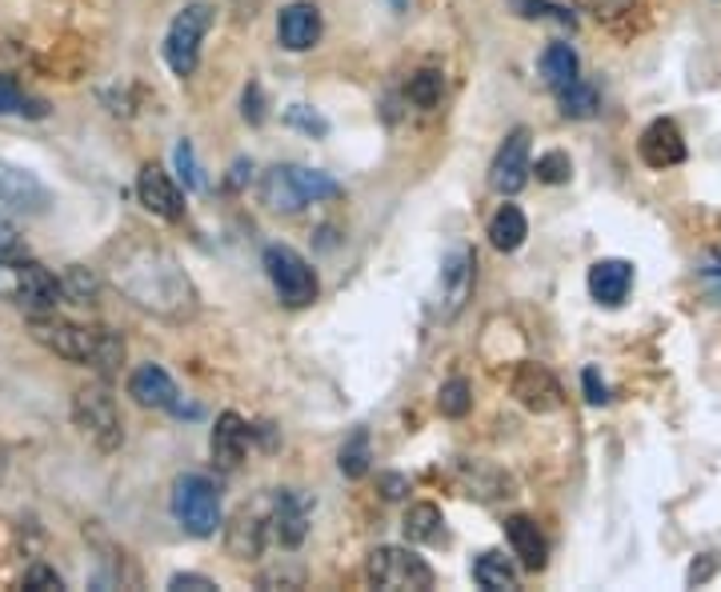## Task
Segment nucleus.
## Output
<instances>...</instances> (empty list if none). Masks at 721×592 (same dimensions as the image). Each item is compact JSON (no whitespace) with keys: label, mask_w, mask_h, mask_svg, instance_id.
<instances>
[{"label":"nucleus","mask_w":721,"mask_h":592,"mask_svg":"<svg viewBox=\"0 0 721 592\" xmlns=\"http://www.w3.org/2000/svg\"><path fill=\"white\" fill-rule=\"evenodd\" d=\"M117 285L133 296L136 305L168 320H185L197 313V288L165 249H133L117 264Z\"/></svg>","instance_id":"1"},{"label":"nucleus","mask_w":721,"mask_h":592,"mask_svg":"<svg viewBox=\"0 0 721 592\" xmlns=\"http://www.w3.org/2000/svg\"><path fill=\"white\" fill-rule=\"evenodd\" d=\"M36 344H45L48 352L65 357L73 364H89L100 376H109L121 369L124 361V340L112 337L109 329H85V325H73V320H56V317H33L29 325Z\"/></svg>","instance_id":"2"},{"label":"nucleus","mask_w":721,"mask_h":592,"mask_svg":"<svg viewBox=\"0 0 721 592\" xmlns=\"http://www.w3.org/2000/svg\"><path fill=\"white\" fill-rule=\"evenodd\" d=\"M334 197H341V185L329 173H317V168L273 165L261 176V200L273 212H301L305 205L334 200Z\"/></svg>","instance_id":"3"},{"label":"nucleus","mask_w":721,"mask_h":592,"mask_svg":"<svg viewBox=\"0 0 721 592\" xmlns=\"http://www.w3.org/2000/svg\"><path fill=\"white\" fill-rule=\"evenodd\" d=\"M173 516L177 525L189 533V537H212L217 525H221V496H217V484L200 472H189V476H177L173 484Z\"/></svg>","instance_id":"4"},{"label":"nucleus","mask_w":721,"mask_h":592,"mask_svg":"<svg viewBox=\"0 0 721 592\" xmlns=\"http://www.w3.org/2000/svg\"><path fill=\"white\" fill-rule=\"evenodd\" d=\"M261 264H265L269 281L277 288L281 305L305 308L317 300V273H313V264L305 261L297 249H288V244H269Z\"/></svg>","instance_id":"5"},{"label":"nucleus","mask_w":721,"mask_h":592,"mask_svg":"<svg viewBox=\"0 0 721 592\" xmlns=\"http://www.w3.org/2000/svg\"><path fill=\"white\" fill-rule=\"evenodd\" d=\"M365 577H369V584H378V589H389V592H425V589H433V569H429V564H425L417 552L397 549V545H381V549L369 552Z\"/></svg>","instance_id":"6"},{"label":"nucleus","mask_w":721,"mask_h":592,"mask_svg":"<svg viewBox=\"0 0 721 592\" xmlns=\"http://www.w3.org/2000/svg\"><path fill=\"white\" fill-rule=\"evenodd\" d=\"M0 293L17 300L21 308H33V313H53L61 300H65V288L48 268H41L36 261H17L4 264L0 273Z\"/></svg>","instance_id":"7"},{"label":"nucleus","mask_w":721,"mask_h":592,"mask_svg":"<svg viewBox=\"0 0 721 592\" xmlns=\"http://www.w3.org/2000/svg\"><path fill=\"white\" fill-rule=\"evenodd\" d=\"M73 417H77V425L97 440L100 452L121 449L124 428H121V413H117V401H112L109 384H89V388H80V393L73 396Z\"/></svg>","instance_id":"8"},{"label":"nucleus","mask_w":721,"mask_h":592,"mask_svg":"<svg viewBox=\"0 0 721 592\" xmlns=\"http://www.w3.org/2000/svg\"><path fill=\"white\" fill-rule=\"evenodd\" d=\"M209 24H212L209 4H185V9L173 17V24H168V33H165V61L177 77H189L193 68H197L200 36L209 33Z\"/></svg>","instance_id":"9"},{"label":"nucleus","mask_w":721,"mask_h":592,"mask_svg":"<svg viewBox=\"0 0 721 592\" xmlns=\"http://www.w3.org/2000/svg\"><path fill=\"white\" fill-rule=\"evenodd\" d=\"M261 505H265L269 540H277L281 549H297L309 533V496L293 493V489H273L261 496Z\"/></svg>","instance_id":"10"},{"label":"nucleus","mask_w":721,"mask_h":592,"mask_svg":"<svg viewBox=\"0 0 721 592\" xmlns=\"http://www.w3.org/2000/svg\"><path fill=\"white\" fill-rule=\"evenodd\" d=\"M473 276H478V256L473 249H454L441 264V281H437V317L454 320L473 296Z\"/></svg>","instance_id":"11"},{"label":"nucleus","mask_w":721,"mask_h":592,"mask_svg":"<svg viewBox=\"0 0 721 592\" xmlns=\"http://www.w3.org/2000/svg\"><path fill=\"white\" fill-rule=\"evenodd\" d=\"M129 396H133L136 405L144 408H165V413H173V417H200L197 405H185L177 393V384H173V376L161 369V364H141L133 376H129Z\"/></svg>","instance_id":"12"},{"label":"nucleus","mask_w":721,"mask_h":592,"mask_svg":"<svg viewBox=\"0 0 721 592\" xmlns=\"http://www.w3.org/2000/svg\"><path fill=\"white\" fill-rule=\"evenodd\" d=\"M529 185V129H513L489 165V188L501 197H513Z\"/></svg>","instance_id":"13"},{"label":"nucleus","mask_w":721,"mask_h":592,"mask_svg":"<svg viewBox=\"0 0 721 592\" xmlns=\"http://www.w3.org/2000/svg\"><path fill=\"white\" fill-rule=\"evenodd\" d=\"M0 205H9V209L36 217V212H45L48 205H53V193L41 185V176H36V173L9 165V161L0 156Z\"/></svg>","instance_id":"14"},{"label":"nucleus","mask_w":721,"mask_h":592,"mask_svg":"<svg viewBox=\"0 0 721 592\" xmlns=\"http://www.w3.org/2000/svg\"><path fill=\"white\" fill-rule=\"evenodd\" d=\"M513 396L522 401L529 413H557L561 408V384H557V376L545 369V364H533L525 361L517 373H513Z\"/></svg>","instance_id":"15"},{"label":"nucleus","mask_w":721,"mask_h":592,"mask_svg":"<svg viewBox=\"0 0 721 592\" xmlns=\"http://www.w3.org/2000/svg\"><path fill=\"white\" fill-rule=\"evenodd\" d=\"M225 545H229V552H233L237 560H256L265 552L269 525H265V505H261V501L237 508L233 525L225 528Z\"/></svg>","instance_id":"16"},{"label":"nucleus","mask_w":721,"mask_h":592,"mask_svg":"<svg viewBox=\"0 0 721 592\" xmlns=\"http://www.w3.org/2000/svg\"><path fill=\"white\" fill-rule=\"evenodd\" d=\"M277 41L288 53H305V48L321 41V12H317V4H309V0L285 4L277 17Z\"/></svg>","instance_id":"17"},{"label":"nucleus","mask_w":721,"mask_h":592,"mask_svg":"<svg viewBox=\"0 0 721 592\" xmlns=\"http://www.w3.org/2000/svg\"><path fill=\"white\" fill-rule=\"evenodd\" d=\"M136 197H141V205L153 217H165V220L185 217V197H181V188L168 180V173L161 165L141 168V176H136Z\"/></svg>","instance_id":"18"},{"label":"nucleus","mask_w":721,"mask_h":592,"mask_svg":"<svg viewBox=\"0 0 721 592\" xmlns=\"http://www.w3.org/2000/svg\"><path fill=\"white\" fill-rule=\"evenodd\" d=\"M637 153L649 168H674L686 161V141H681V129L674 121H654L649 129L642 132V141H637Z\"/></svg>","instance_id":"19"},{"label":"nucleus","mask_w":721,"mask_h":592,"mask_svg":"<svg viewBox=\"0 0 721 592\" xmlns=\"http://www.w3.org/2000/svg\"><path fill=\"white\" fill-rule=\"evenodd\" d=\"M633 288V264L630 261H598L589 268V293L605 308H618Z\"/></svg>","instance_id":"20"},{"label":"nucleus","mask_w":721,"mask_h":592,"mask_svg":"<svg viewBox=\"0 0 721 592\" xmlns=\"http://www.w3.org/2000/svg\"><path fill=\"white\" fill-rule=\"evenodd\" d=\"M209 449H212V461L221 464L225 472H233L244 461V449H249V425L237 413H221L217 428H212Z\"/></svg>","instance_id":"21"},{"label":"nucleus","mask_w":721,"mask_h":592,"mask_svg":"<svg viewBox=\"0 0 721 592\" xmlns=\"http://www.w3.org/2000/svg\"><path fill=\"white\" fill-rule=\"evenodd\" d=\"M505 537H510V545H513V557L522 560L525 569L529 572L545 569L549 545H545L537 520H529V516H510V520H505Z\"/></svg>","instance_id":"22"},{"label":"nucleus","mask_w":721,"mask_h":592,"mask_svg":"<svg viewBox=\"0 0 721 592\" xmlns=\"http://www.w3.org/2000/svg\"><path fill=\"white\" fill-rule=\"evenodd\" d=\"M525 237H529V220H525V212L517 209V205H501L498 212H493V220H489V241H493V249H501V253H517L525 244Z\"/></svg>","instance_id":"23"},{"label":"nucleus","mask_w":721,"mask_h":592,"mask_svg":"<svg viewBox=\"0 0 721 592\" xmlns=\"http://www.w3.org/2000/svg\"><path fill=\"white\" fill-rule=\"evenodd\" d=\"M401 528H405V540H413V545H437L445 537V516L437 505H409Z\"/></svg>","instance_id":"24"},{"label":"nucleus","mask_w":721,"mask_h":592,"mask_svg":"<svg viewBox=\"0 0 721 592\" xmlns=\"http://www.w3.org/2000/svg\"><path fill=\"white\" fill-rule=\"evenodd\" d=\"M473 581L489 592H513L517 589V569H513L501 552H481V557L473 560Z\"/></svg>","instance_id":"25"},{"label":"nucleus","mask_w":721,"mask_h":592,"mask_svg":"<svg viewBox=\"0 0 721 592\" xmlns=\"http://www.w3.org/2000/svg\"><path fill=\"white\" fill-rule=\"evenodd\" d=\"M577 68H581V61H577V53L569 44H549L542 53V77L554 92L561 85H569V80H577Z\"/></svg>","instance_id":"26"},{"label":"nucleus","mask_w":721,"mask_h":592,"mask_svg":"<svg viewBox=\"0 0 721 592\" xmlns=\"http://www.w3.org/2000/svg\"><path fill=\"white\" fill-rule=\"evenodd\" d=\"M557 100H561V112L573 117V121H586L598 112V88L586 85V80H569V85L557 88Z\"/></svg>","instance_id":"27"},{"label":"nucleus","mask_w":721,"mask_h":592,"mask_svg":"<svg viewBox=\"0 0 721 592\" xmlns=\"http://www.w3.org/2000/svg\"><path fill=\"white\" fill-rule=\"evenodd\" d=\"M369 461H373V457H369V432L365 428H357L353 437L341 445V452H337V464H341V472L349 481H361L369 472Z\"/></svg>","instance_id":"28"},{"label":"nucleus","mask_w":721,"mask_h":592,"mask_svg":"<svg viewBox=\"0 0 721 592\" xmlns=\"http://www.w3.org/2000/svg\"><path fill=\"white\" fill-rule=\"evenodd\" d=\"M461 481H466V489H473L469 496H481V501H493V496H510L505 489H510V481L501 476V472L485 469V464H461Z\"/></svg>","instance_id":"29"},{"label":"nucleus","mask_w":721,"mask_h":592,"mask_svg":"<svg viewBox=\"0 0 721 592\" xmlns=\"http://www.w3.org/2000/svg\"><path fill=\"white\" fill-rule=\"evenodd\" d=\"M9 112H21V117H36V121H41V117L48 112V105L45 100L24 97L21 85L0 73V117H9Z\"/></svg>","instance_id":"30"},{"label":"nucleus","mask_w":721,"mask_h":592,"mask_svg":"<svg viewBox=\"0 0 721 592\" xmlns=\"http://www.w3.org/2000/svg\"><path fill=\"white\" fill-rule=\"evenodd\" d=\"M441 92H445V80L437 68H422L417 77L409 80V100L417 109H433V105H441Z\"/></svg>","instance_id":"31"},{"label":"nucleus","mask_w":721,"mask_h":592,"mask_svg":"<svg viewBox=\"0 0 721 592\" xmlns=\"http://www.w3.org/2000/svg\"><path fill=\"white\" fill-rule=\"evenodd\" d=\"M437 408H441L445 417H466L469 408H473V393H469V381L454 376L449 384H441V393H437Z\"/></svg>","instance_id":"32"},{"label":"nucleus","mask_w":721,"mask_h":592,"mask_svg":"<svg viewBox=\"0 0 721 592\" xmlns=\"http://www.w3.org/2000/svg\"><path fill=\"white\" fill-rule=\"evenodd\" d=\"M513 9L522 12L525 21H554L561 29H573V12H566L561 4H549V0H513Z\"/></svg>","instance_id":"33"},{"label":"nucleus","mask_w":721,"mask_h":592,"mask_svg":"<svg viewBox=\"0 0 721 592\" xmlns=\"http://www.w3.org/2000/svg\"><path fill=\"white\" fill-rule=\"evenodd\" d=\"M529 173H537V180L542 185H566L569 176H573V161H569L566 153H545L537 156V165H529Z\"/></svg>","instance_id":"34"},{"label":"nucleus","mask_w":721,"mask_h":592,"mask_svg":"<svg viewBox=\"0 0 721 592\" xmlns=\"http://www.w3.org/2000/svg\"><path fill=\"white\" fill-rule=\"evenodd\" d=\"M173 165H177L185 188H193V193H200V188H205V176H200L197 153H193V141H177V144H173Z\"/></svg>","instance_id":"35"},{"label":"nucleus","mask_w":721,"mask_h":592,"mask_svg":"<svg viewBox=\"0 0 721 592\" xmlns=\"http://www.w3.org/2000/svg\"><path fill=\"white\" fill-rule=\"evenodd\" d=\"M285 124L288 129L309 132V136H325V132H329V121H325L321 112H313L309 105H293V109L285 112Z\"/></svg>","instance_id":"36"},{"label":"nucleus","mask_w":721,"mask_h":592,"mask_svg":"<svg viewBox=\"0 0 721 592\" xmlns=\"http://www.w3.org/2000/svg\"><path fill=\"white\" fill-rule=\"evenodd\" d=\"M65 300H77V305H89L92 300V293H97V281H92L89 273H85V268H80V264H73V268H68V276H65Z\"/></svg>","instance_id":"37"},{"label":"nucleus","mask_w":721,"mask_h":592,"mask_svg":"<svg viewBox=\"0 0 721 592\" xmlns=\"http://www.w3.org/2000/svg\"><path fill=\"white\" fill-rule=\"evenodd\" d=\"M24 589H33V592H56V589H65V581L56 577L48 564H33V569L24 572Z\"/></svg>","instance_id":"38"},{"label":"nucleus","mask_w":721,"mask_h":592,"mask_svg":"<svg viewBox=\"0 0 721 592\" xmlns=\"http://www.w3.org/2000/svg\"><path fill=\"white\" fill-rule=\"evenodd\" d=\"M633 0H577V9H586L589 17H598V21H613V17H622L630 12Z\"/></svg>","instance_id":"39"},{"label":"nucleus","mask_w":721,"mask_h":592,"mask_svg":"<svg viewBox=\"0 0 721 592\" xmlns=\"http://www.w3.org/2000/svg\"><path fill=\"white\" fill-rule=\"evenodd\" d=\"M701 285H706V293L713 296V300H718L721 305V253L718 249H713V253H706V261H701Z\"/></svg>","instance_id":"40"},{"label":"nucleus","mask_w":721,"mask_h":592,"mask_svg":"<svg viewBox=\"0 0 721 592\" xmlns=\"http://www.w3.org/2000/svg\"><path fill=\"white\" fill-rule=\"evenodd\" d=\"M244 121L249 124L265 121V92H261L256 80H249V88H244Z\"/></svg>","instance_id":"41"},{"label":"nucleus","mask_w":721,"mask_h":592,"mask_svg":"<svg viewBox=\"0 0 721 592\" xmlns=\"http://www.w3.org/2000/svg\"><path fill=\"white\" fill-rule=\"evenodd\" d=\"M581 384H586L589 405H605V401H610V388H605V381H601L598 369H586V373H581Z\"/></svg>","instance_id":"42"},{"label":"nucleus","mask_w":721,"mask_h":592,"mask_svg":"<svg viewBox=\"0 0 721 592\" xmlns=\"http://www.w3.org/2000/svg\"><path fill=\"white\" fill-rule=\"evenodd\" d=\"M168 589H173V592H185V589H193V592H209V589H217V584H212L209 577H197V572H177V577L168 581Z\"/></svg>","instance_id":"43"},{"label":"nucleus","mask_w":721,"mask_h":592,"mask_svg":"<svg viewBox=\"0 0 721 592\" xmlns=\"http://www.w3.org/2000/svg\"><path fill=\"white\" fill-rule=\"evenodd\" d=\"M17 249H21V232H17L12 220L0 217V256H12Z\"/></svg>","instance_id":"44"},{"label":"nucleus","mask_w":721,"mask_h":592,"mask_svg":"<svg viewBox=\"0 0 721 592\" xmlns=\"http://www.w3.org/2000/svg\"><path fill=\"white\" fill-rule=\"evenodd\" d=\"M381 489H385L389 501H401V496L409 493V481H405V476H397V472H385V476H381Z\"/></svg>","instance_id":"45"},{"label":"nucleus","mask_w":721,"mask_h":592,"mask_svg":"<svg viewBox=\"0 0 721 592\" xmlns=\"http://www.w3.org/2000/svg\"><path fill=\"white\" fill-rule=\"evenodd\" d=\"M713 569H718V564H713L710 557H706V560H693V569H689V584L710 581V577H713Z\"/></svg>","instance_id":"46"},{"label":"nucleus","mask_w":721,"mask_h":592,"mask_svg":"<svg viewBox=\"0 0 721 592\" xmlns=\"http://www.w3.org/2000/svg\"><path fill=\"white\" fill-rule=\"evenodd\" d=\"M244 173H253V165H249V161H237V165H233V176H229V185L241 188V185H244Z\"/></svg>","instance_id":"47"},{"label":"nucleus","mask_w":721,"mask_h":592,"mask_svg":"<svg viewBox=\"0 0 721 592\" xmlns=\"http://www.w3.org/2000/svg\"><path fill=\"white\" fill-rule=\"evenodd\" d=\"M393 9H405V0H393Z\"/></svg>","instance_id":"48"}]
</instances>
